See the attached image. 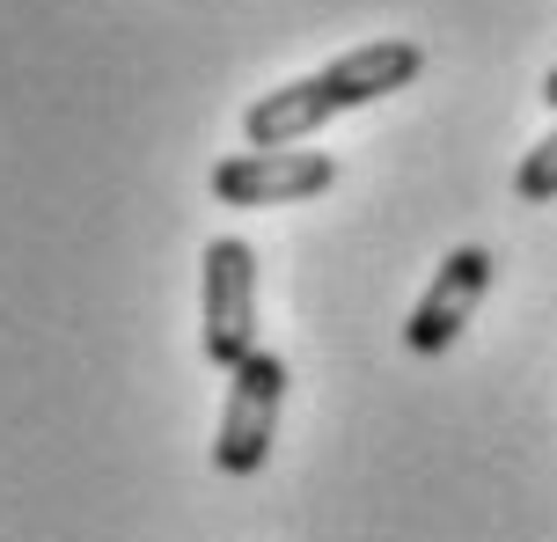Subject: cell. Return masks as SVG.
I'll use <instances>...</instances> for the list:
<instances>
[{"label": "cell", "instance_id": "cell-4", "mask_svg": "<svg viewBox=\"0 0 557 542\" xmlns=\"http://www.w3.org/2000/svg\"><path fill=\"white\" fill-rule=\"evenodd\" d=\"M331 184H337V162L315 154V147H243V154L213 162V199L235 205V213L323 199Z\"/></svg>", "mask_w": 557, "mask_h": 542}, {"label": "cell", "instance_id": "cell-7", "mask_svg": "<svg viewBox=\"0 0 557 542\" xmlns=\"http://www.w3.org/2000/svg\"><path fill=\"white\" fill-rule=\"evenodd\" d=\"M543 103H550V111H557V66H550V74H543Z\"/></svg>", "mask_w": 557, "mask_h": 542}, {"label": "cell", "instance_id": "cell-2", "mask_svg": "<svg viewBox=\"0 0 557 542\" xmlns=\"http://www.w3.org/2000/svg\"><path fill=\"white\" fill-rule=\"evenodd\" d=\"M198 344H206V367L235 374L257 352V250L243 235L206 242L198 264Z\"/></svg>", "mask_w": 557, "mask_h": 542}, {"label": "cell", "instance_id": "cell-3", "mask_svg": "<svg viewBox=\"0 0 557 542\" xmlns=\"http://www.w3.org/2000/svg\"><path fill=\"white\" fill-rule=\"evenodd\" d=\"M278 403H286V360L257 344L243 367L227 374L221 432H213V469L221 477H257L278 440Z\"/></svg>", "mask_w": 557, "mask_h": 542}, {"label": "cell", "instance_id": "cell-5", "mask_svg": "<svg viewBox=\"0 0 557 542\" xmlns=\"http://www.w3.org/2000/svg\"><path fill=\"white\" fill-rule=\"evenodd\" d=\"M492 272H499V257L484 250V242H462V250H447L441 257V272L425 279V293H418V308H411V323H404V344L411 352H447V344L470 330V315H476V301L492 293Z\"/></svg>", "mask_w": 557, "mask_h": 542}, {"label": "cell", "instance_id": "cell-1", "mask_svg": "<svg viewBox=\"0 0 557 542\" xmlns=\"http://www.w3.org/2000/svg\"><path fill=\"white\" fill-rule=\"evenodd\" d=\"M418 74H425V52H418L411 37L352 45L345 59L315 66V74H301V81L264 88L250 111H243V140L250 147H301L308 133H323L331 117L367 111V103H382V96H396V88H411Z\"/></svg>", "mask_w": 557, "mask_h": 542}, {"label": "cell", "instance_id": "cell-6", "mask_svg": "<svg viewBox=\"0 0 557 542\" xmlns=\"http://www.w3.org/2000/svg\"><path fill=\"white\" fill-rule=\"evenodd\" d=\"M513 199H521V205H550L557 199V133H543V140L521 154V169H513Z\"/></svg>", "mask_w": 557, "mask_h": 542}]
</instances>
